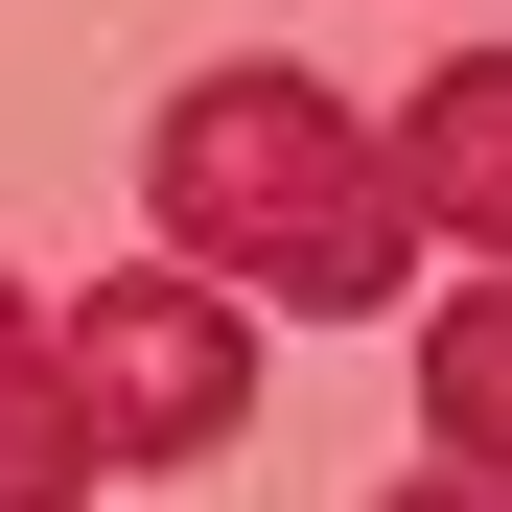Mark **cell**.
I'll return each instance as SVG.
<instances>
[{"label":"cell","instance_id":"cell-1","mask_svg":"<svg viewBox=\"0 0 512 512\" xmlns=\"http://www.w3.org/2000/svg\"><path fill=\"white\" fill-rule=\"evenodd\" d=\"M140 210H163V280H210V303H280V326L419 303V210L326 70H187L140 140Z\"/></svg>","mask_w":512,"mask_h":512},{"label":"cell","instance_id":"cell-6","mask_svg":"<svg viewBox=\"0 0 512 512\" xmlns=\"http://www.w3.org/2000/svg\"><path fill=\"white\" fill-rule=\"evenodd\" d=\"M373 512H512V489H489V466H396Z\"/></svg>","mask_w":512,"mask_h":512},{"label":"cell","instance_id":"cell-4","mask_svg":"<svg viewBox=\"0 0 512 512\" xmlns=\"http://www.w3.org/2000/svg\"><path fill=\"white\" fill-rule=\"evenodd\" d=\"M419 396H443V466H489V489H512V256L419 326Z\"/></svg>","mask_w":512,"mask_h":512},{"label":"cell","instance_id":"cell-3","mask_svg":"<svg viewBox=\"0 0 512 512\" xmlns=\"http://www.w3.org/2000/svg\"><path fill=\"white\" fill-rule=\"evenodd\" d=\"M373 163H396V210H419V233L512 256V47H443V70H419V117H396Z\"/></svg>","mask_w":512,"mask_h":512},{"label":"cell","instance_id":"cell-5","mask_svg":"<svg viewBox=\"0 0 512 512\" xmlns=\"http://www.w3.org/2000/svg\"><path fill=\"white\" fill-rule=\"evenodd\" d=\"M70 489H94V443H70V373H47L24 280H0V512H70Z\"/></svg>","mask_w":512,"mask_h":512},{"label":"cell","instance_id":"cell-2","mask_svg":"<svg viewBox=\"0 0 512 512\" xmlns=\"http://www.w3.org/2000/svg\"><path fill=\"white\" fill-rule=\"evenodd\" d=\"M47 373H70V443H94V466H210L256 419V326L210 280H94L47 326Z\"/></svg>","mask_w":512,"mask_h":512}]
</instances>
